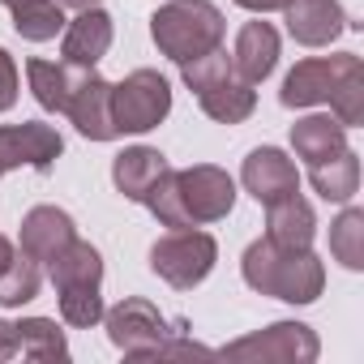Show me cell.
<instances>
[{
  "instance_id": "9a60e30c",
  "label": "cell",
  "mask_w": 364,
  "mask_h": 364,
  "mask_svg": "<svg viewBox=\"0 0 364 364\" xmlns=\"http://www.w3.org/2000/svg\"><path fill=\"white\" fill-rule=\"evenodd\" d=\"M112 39H116V26H112V18L95 5V9H82L73 22H65V39H60V56L69 60V65H82V69H95L103 56H107V48H112Z\"/></svg>"
},
{
  "instance_id": "d4e9b609",
  "label": "cell",
  "mask_w": 364,
  "mask_h": 364,
  "mask_svg": "<svg viewBox=\"0 0 364 364\" xmlns=\"http://www.w3.org/2000/svg\"><path fill=\"white\" fill-rule=\"evenodd\" d=\"M330 253L347 270H364V210L343 202V215L330 223Z\"/></svg>"
},
{
  "instance_id": "f1b7e54d",
  "label": "cell",
  "mask_w": 364,
  "mask_h": 364,
  "mask_svg": "<svg viewBox=\"0 0 364 364\" xmlns=\"http://www.w3.org/2000/svg\"><path fill=\"white\" fill-rule=\"evenodd\" d=\"M18 86H22V77H18V60L0 48V112H9L14 103H18Z\"/></svg>"
},
{
  "instance_id": "f546056e",
  "label": "cell",
  "mask_w": 364,
  "mask_h": 364,
  "mask_svg": "<svg viewBox=\"0 0 364 364\" xmlns=\"http://www.w3.org/2000/svg\"><path fill=\"white\" fill-rule=\"evenodd\" d=\"M18 355V326L0 317V360H14Z\"/></svg>"
},
{
  "instance_id": "8992f818",
  "label": "cell",
  "mask_w": 364,
  "mask_h": 364,
  "mask_svg": "<svg viewBox=\"0 0 364 364\" xmlns=\"http://www.w3.org/2000/svg\"><path fill=\"white\" fill-rule=\"evenodd\" d=\"M171 112V86L159 69H133L112 86V116L120 133H150Z\"/></svg>"
},
{
  "instance_id": "2e32d148",
  "label": "cell",
  "mask_w": 364,
  "mask_h": 364,
  "mask_svg": "<svg viewBox=\"0 0 364 364\" xmlns=\"http://www.w3.org/2000/svg\"><path fill=\"white\" fill-rule=\"evenodd\" d=\"M163 171H167L163 150H154V146H129V150H120L112 159V185L129 202H141L146 206V198L154 193V185L163 180Z\"/></svg>"
},
{
  "instance_id": "4dcf8cb0",
  "label": "cell",
  "mask_w": 364,
  "mask_h": 364,
  "mask_svg": "<svg viewBox=\"0 0 364 364\" xmlns=\"http://www.w3.org/2000/svg\"><path fill=\"white\" fill-rule=\"evenodd\" d=\"M240 9H249V14H283L291 0H236Z\"/></svg>"
},
{
  "instance_id": "d6a6232c",
  "label": "cell",
  "mask_w": 364,
  "mask_h": 364,
  "mask_svg": "<svg viewBox=\"0 0 364 364\" xmlns=\"http://www.w3.org/2000/svg\"><path fill=\"white\" fill-rule=\"evenodd\" d=\"M60 5H65V9H77V14H82V9H95V5H103V0H60Z\"/></svg>"
},
{
  "instance_id": "7c38bea8",
  "label": "cell",
  "mask_w": 364,
  "mask_h": 364,
  "mask_svg": "<svg viewBox=\"0 0 364 364\" xmlns=\"http://www.w3.org/2000/svg\"><path fill=\"white\" fill-rule=\"evenodd\" d=\"M65 116L73 120V129L90 141H116L120 129H116V116H112V82L99 77L95 69L82 77V86L73 90Z\"/></svg>"
},
{
  "instance_id": "5b68a950",
  "label": "cell",
  "mask_w": 364,
  "mask_h": 364,
  "mask_svg": "<svg viewBox=\"0 0 364 364\" xmlns=\"http://www.w3.org/2000/svg\"><path fill=\"white\" fill-rule=\"evenodd\" d=\"M215 262H219V240L198 228H167V236L150 245V270L176 291H193L198 283H206Z\"/></svg>"
},
{
  "instance_id": "4fadbf2b",
  "label": "cell",
  "mask_w": 364,
  "mask_h": 364,
  "mask_svg": "<svg viewBox=\"0 0 364 364\" xmlns=\"http://www.w3.org/2000/svg\"><path fill=\"white\" fill-rule=\"evenodd\" d=\"M283 22H287V35L300 43V48H330L351 22H347V9L338 0H291L283 9Z\"/></svg>"
},
{
  "instance_id": "4316f807",
  "label": "cell",
  "mask_w": 364,
  "mask_h": 364,
  "mask_svg": "<svg viewBox=\"0 0 364 364\" xmlns=\"http://www.w3.org/2000/svg\"><path fill=\"white\" fill-rule=\"evenodd\" d=\"M56 296H60V321L73 326V330H90V326H99L103 313H107L99 287H65V291H56Z\"/></svg>"
},
{
  "instance_id": "1f68e13d",
  "label": "cell",
  "mask_w": 364,
  "mask_h": 364,
  "mask_svg": "<svg viewBox=\"0 0 364 364\" xmlns=\"http://www.w3.org/2000/svg\"><path fill=\"white\" fill-rule=\"evenodd\" d=\"M14 253H18V249H14V240H9L5 232H0V274H5V270H9V262H14Z\"/></svg>"
},
{
  "instance_id": "8fae6325",
  "label": "cell",
  "mask_w": 364,
  "mask_h": 364,
  "mask_svg": "<svg viewBox=\"0 0 364 364\" xmlns=\"http://www.w3.org/2000/svg\"><path fill=\"white\" fill-rule=\"evenodd\" d=\"M240 185H245V193L257 206H270L279 198L300 193V171H296V163L279 146H257L245 159V167H240Z\"/></svg>"
},
{
  "instance_id": "277c9868",
  "label": "cell",
  "mask_w": 364,
  "mask_h": 364,
  "mask_svg": "<svg viewBox=\"0 0 364 364\" xmlns=\"http://www.w3.org/2000/svg\"><path fill=\"white\" fill-rule=\"evenodd\" d=\"M180 77H185V86L198 95L202 112L219 124H240L257 112V90L236 73L232 56L223 48L189 60V65H180Z\"/></svg>"
},
{
  "instance_id": "603a6c76",
  "label": "cell",
  "mask_w": 364,
  "mask_h": 364,
  "mask_svg": "<svg viewBox=\"0 0 364 364\" xmlns=\"http://www.w3.org/2000/svg\"><path fill=\"white\" fill-rule=\"evenodd\" d=\"M18 326V355L26 360H69V338L52 317H22Z\"/></svg>"
},
{
  "instance_id": "e0dca14e",
  "label": "cell",
  "mask_w": 364,
  "mask_h": 364,
  "mask_svg": "<svg viewBox=\"0 0 364 364\" xmlns=\"http://www.w3.org/2000/svg\"><path fill=\"white\" fill-rule=\"evenodd\" d=\"M232 65H236V73H240L249 86L266 82V77L274 73V65H279V31H274L270 22H262V18H257V22H245L240 35H236Z\"/></svg>"
},
{
  "instance_id": "5bb4252c",
  "label": "cell",
  "mask_w": 364,
  "mask_h": 364,
  "mask_svg": "<svg viewBox=\"0 0 364 364\" xmlns=\"http://www.w3.org/2000/svg\"><path fill=\"white\" fill-rule=\"evenodd\" d=\"M69 240H77V223H73V215L69 210H60V206H35V210H26L22 215V236H18V245H22V253L31 257V262H52Z\"/></svg>"
},
{
  "instance_id": "484cf974",
  "label": "cell",
  "mask_w": 364,
  "mask_h": 364,
  "mask_svg": "<svg viewBox=\"0 0 364 364\" xmlns=\"http://www.w3.org/2000/svg\"><path fill=\"white\" fill-rule=\"evenodd\" d=\"M39 283H43L39 262H31V257L18 249V253H14V262H9V270L0 274V304H5V309L31 304V300L39 296Z\"/></svg>"
},
{
  "instance_id": "836d02e7",
  "label": "cell",
  "mask_w": 364,
  "mask_h": 364,
  "mask_svg": "<svg viewBox=\"0 0 364 364\" xmlns=\"http://www.w3.org/2000/svg\"><path fill=\"white\" fill-rule=\"evenodd\" d=\"M0 5H9V9H18V5H26V0H0Z\"/></svg>"
},
{
  "instance_id": "7402d4cb",
  "label": "cell",
  "mask_w": 364,
  "mask_h": 364,
  "mask_svg": "<svg viewBox=\"0 0 364 364\" xmlns=\"http://www.w3.org/2000/svg\"><path fill=\"white\" fill-rule=\"evenodd\" d=\"M291 150L304 163H321L334 159L338 150H347V129L334 116H304L291 124Z\"/></svg>"
},
{
  "instance_id": "3957f363",
  "label": "cell",
  "mask_w": 364,
  "mask_h": 364,
  "mask_svg": "<svg viewBox=\"0 0 364 364\" xmlns=\"http://www.w3.org/2000/svg\"><path fill=\"white\" fill-rule=\"evenodd\" d=\"M223 35H228L223 9L210 5V0H167L150 14V39L176 65H189L223 48Z\"/></svg>"
},
{
  "instance_id": "cb8c5ba5",
  "label": "cell",
  "mask_w": 364,
  "mask_h": 364,
  "mask_svg": "<svg viewBox=\"0 0 364 364\" xmlns=\"http://www.w3.org/2000/svg\"><path fill=\"white\" fill-rule=\"evenodd\" d=\"M65 5L60 0H26V5L14 9V31L26 39V43H48L65 31Z\"/></svg>"
},
{
  "instance_id": "ba28073f",
  "label": "cell",
  "mask_w": 364,
  "mask_h": 364,
  "mask_svg": "<svg viewBox=\"0 0 364 364\" xmlns=\"http://www.w3.org/2000/svg\"><path fill=\"white\" fill-rule=\"evenodd\" d=\"M223 355L228 360H257V364H313L321 355V343L304 321H274L257 334L228 343Z\"/></svg>"
},
{
  "instance_id": "9c48e42d",
  "label": "cell",
  "mask_w": 364,
  "mask_h": 364,
  "mask_svg": "<svg viewBox=\"0 0 364 364\" xmlns=\"http://www.w3.org/2000/svg\"><path fill=\"white\" fill-rule=\"evenodd\" d=\"M355 69H364L355 52L309 56V60H300V65L283 77L279 103H283V107H317V103H330V95H334Z\"/></svg>"
},
{
  "instance_id": "6da1fadb",
  "label": "cell",
  "mask_w": 364,
  "mask_h": 364,
  "mask_svg": "<svg viewBox=\"0 0 364 364\" xmlns=\"http://www.w3.org/2000/svg\"><path fill=\"white\" fill-rule=\"evenodd\" d=\"M236 206V180L215 163H193L180 171H163L154 193L146 198V210L163 228H206L228 219Z\"/></svg>"
},
{
  "instance_id": "83f0119b",
  "label": "cell",
  "mask_w": 364,
  "mask_h": 364,
  "mask_svg": "<svg viewBox=\"0 0 364 364\" xmlns=\"http://www.w3.org/2000/svg\"><path fill=\"white\" fill-rule=\"evenodd\" d=\"M330 112H334V120H338L343 129L364 124V69H355V73L330 95Z\"/></svg>"
},
{
  "instance_id": "ffe728a7",
  "label": "cell",
  "mask_w": 364,
  "mask_h": 364,
  "mask_svg": "<svg viewBox=\"0 0 364 364\" xmlns=\"http://www.w3.org/2000/svg\"><path fill=\"white\" fill-rule=\"evenodd\" d=\"M52 287L65 291V287H103V257L90 240H69L52 262Z\"/></svg>"
},
{
  "instance_id": "7a4b0ae2",
  "label": "cell",
  "mask_w": 364,
  "mask_h": 364,
  "mask_svg": "<svg viewBox=\"0 0 364 364\" xmlns=\"http://www.w3.org/2000/svg\"><path fill=\"white\" fill-rule=\"evenodd\" d=\"M240 274L257 296H274L283 304H313L326 291V266L313 249H279L266 236L245 249Z\"/></svg>"
},
{
  "instance_id": "30bf717a",
  "label": "cell",
  "mask_w": 364,
  "mask_h": 364,
  "mask_svg": "<svg viewBox=\"0 0 364 364\" xmlns=\"http://www.w3.org/2000/svg\"><path fill=\"white\" fill-rule=\"evenodd\" d=\"M65 154V137L43 124V120H22V124H0V176L18 167L52 171V163Z\"/></svg>"
},
{
  "instance_id": "52a82bcc",
  "label": "cell",
  "mask_w": 364,
  "mask_h": 364,
  "mask_svg": "<svg viewBox=\"0 0 364 364\" xmlns=\"http://www.w3.org/2000/svg\"><path fill=\"white\" fill-rule=\"evenodd\" d=\"M103 321H107V338H112V347H120L129 360H154L159 347L176 334V330L167 326V317H163L150 300H141V296L120 300L116 309L103 313Z\"/></svg>"
},
{
  "instance_id": "ac0fdd59",
  "label": "cell",
  "mask_w": 364,
  "mask_h": 364,
  "mask_svg": "<svg viewBox=\"0 0 364 364\" xmlns=\"http://www.w3.org/2000/svg\"><path fill=\"white\" fill-rule=\"evenodd\" d=\"M313 236H317V215L300 193L279 198V202L266 206V240L270 245H279V249H313Z\"/></svg>"
},
{
  "instance_id": "44dd1931",
  "label": "cell",
  "mask_w": 364,
  "mask_h": 364,
  "mask_svg": "<svg viewBox=\"0 0 364 364\" xmlns=\"http://www.w3.org/2000/svg\"><path fill=\"white\" fill-rule=\"evenodd\" d=\"M309 180H313V189H317L326 202L343 206V202H351V198L360 193V154L347 146V150H338L334 159L309 163Z\"/></svg>"
},
{
  "instance_id": "d6986e66",
  "label": "cell",
  "mask_w": 364,
  "mask_h": 364,
  "mask_svg": "<svg viewBox=\"0 0 364 364\" xmlns=\"http://www.w3.org/2000/svg\"><path fill=\"white\" fill-rule=\"evenodd\" d=\"M90 69H82V65H69V60H26V77H31V90H35V99H39V107L43 112H56V116H65V107H69V99H73V90L82 86V77H86Z\"/></svg>"
}]
</instances>
